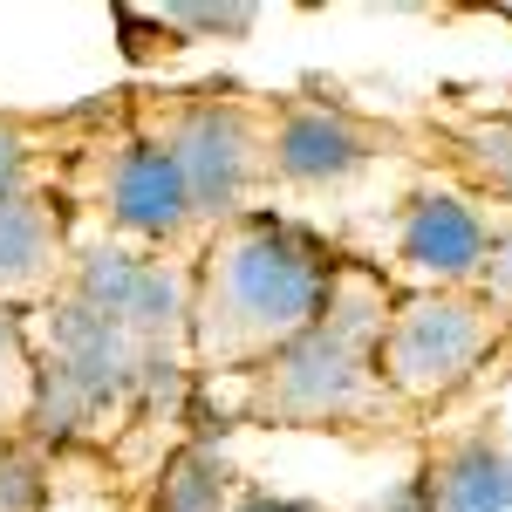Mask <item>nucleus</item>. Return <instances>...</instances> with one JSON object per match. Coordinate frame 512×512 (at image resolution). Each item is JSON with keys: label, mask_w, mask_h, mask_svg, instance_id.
I'll return each mask as SVG.
<instances>
[{"label": "nucleus", "mask_w": 512, "mask_h": 512, "mask_svg": "<svg viewBox=\"0 0 512 512\" xmlns=\"http://www.w3.org/2000/svg\"><path fill=\"white\" fill-rule=\"evenodd\" d=\"M335 253L287 212H239L205 239L185 287V335L205 369H260L301 342L335 294Z\"/></svg>", "instance_id": "f257e3e1"}, {"label": "nucleus", "mask_w": 512, "mask_h": 512, "mask_svg": "<svg viewBox=\"0 0 512 512\" xmlns=\"http://www.w3.org/2000/svg\"><path fill=\"white\" fill-rule=\"evenodd\" d=\"M383 321H390L383 287L376 280L362 287L355 274H342L328 294V315L253 369V410L267 424H355V417L383 410V396H390L376 376Z\"/></svg>", "instance_id": "f03ea898"}, {"label": "nucleus", "mask_w": 512, "mask_h": 512, "mask_svg": "<svg viewBox=\"0 0 512 512\" xmlns=\"http://www.w3.org/2000/svg\"><path fill=\"white\" fill-rule=\"evenodd\" d=\"M492 342H499V308L485 294H472V287H458V294H410L383 321L376 376L403 403H437V396L465 390L485 369Z\"/></svg>", "instance_id": "7ed1b4c3"}, {"label": "nucleus", "mask_w": 512, "mask_h": 512, "mask_svg": "<svg viewBox=\"0 0 512 512\" xmlns=\"http://www.w3.org/2000/svg\"><path fill=\"white\" fill-rule=\"evenodd\" d=\"M164 151L185 171V192H192L198 219H239L253 185L267 178V117L246 110L239 96H192L164 117Z\"/></svg>", "instance_id": "20e7f679"}, {"label": "nucleus", "mask_w": 512, "mask_h": 512, "mask_svg": "<svg viewBox=\"0 0 512 512\" xmlns=\"http://www.w3.org/2000/svg\"><path fill=\"white\" fill-rule=\"evenodd\" d=\"M376 151V130L321 96H294L267 117V178L287 192H349Z\"/></svg>", "instance_id": "39448f33"}, {"label": "nucleus", "mask_w": 512, "mask_h": 512, "mask_svg": "<svg viewBox=\"0 0 512 512\" xmlns=\"http://www.w3.org/2000/svg\"><path fill=\"white\" fill-rule=\"evenodd\" d=\"M492 219L478 212L465 192H417L403 198L390 226V260L396 274L417 280V294H458L485 274V253H492Z\"/></svg>", "instance_id": "423d86ee"}, {"label": "nucleus", "mask_w": 512, "mask_h": 512, "mask_svg": "<svg viewBox=\"0 0 512 512\" xmlns=\"http://www.w3.org/2000/svg\"><path fill=\"white\" fill-rule=\"evenodd\" d=\"M82 315H96L110 335H123L137 355H151L164 335H185V287L164 274L158 260L144 253H89L76 260V287H69Z\"/></svg>", "instance_id": "0eeeda50"}, {"label": "nucleus", "mask_w": 512, "mask_h": 512, "mask_svg": "<svg viewBox=\"0 0 512 512\" xmlns=\"http://www.w3.org/2000/svg\"><path fill=\"white\" fill-rule=\"evenodd\" d=\"M103 212L130 246H178L192 233V192L158 137H130L103 158Z\"/></svg>", "instance_id": "6e6552de"}, {"label": "nucleus", "mask_w": 512, "mask_h": 512, "mask_svg": "<svg viewBox=\"0 0 512 512\" xmlns=\"http://www.w3.org/2000/svg\"><path fill=\"white\" fill-rule=\"evenodd\" d=\"M69 267L76 260H69V226L55 212V198H41L35 185L0 198V308L55 294Z\"/></svg>", "instance_id": "1a4fd4ad"}, {"label": "nucleus", "mask_w": 512, "mask_h": 512, "mask_svg": "<svg viewBox=\"0 0 512 512\" xmlns=\"http://www.w3.org/2000/svg\"><path fill=\"white\" fill-rule=\"evenodd\" d=\"M431 512H512V451L492 437H465L424 478Z\"/></svg>", "instance_id": "9d476101"}, {"label": "nucleus", "mask_w": 512, "mask_h": 512, "mask_svg": "<svg viewBox=\"0 0 512 512\" xmlns=\"http://www.w3.org/2000/svg\"><path fill=\"white\" fill-rule=\"evenodd\" d=\"M164 512H233V478L212 451H185L171 472H164V492H158Z\"/></svg>", "instance_id": "9b49d317"}, {"label": "nucleus", "mask_w": 512, "mask_h": 512, "mask_svg": "<svg viewBox=\"0 0 512 512\" xmlns=\"http://www.w3.org/2000/svg\"><path fill=\"white\" fill-rule=\"evenodd\" d=\"M41 390V355L28 342V328L14 321V308H0V424H21L35 410Z\"/></svg>", "instance_id": "f8f14e48"}, {"label": "nucleus", "mask_w": 512, "mask_h": 512, "mask_svg": "<svg viewBox=\"0 0 512 512\" xmlns=\"http://www.w3.org/2000/svg\"><path fill=\"white\" fill-rule=\"evenodd\" d=\"M144 21L158 28L171 48H185V41H219V35H246L253 21H260V7H185V0H171V7H144Z\"/></svg>", "instance_id": "ddd939ff"}, {"label": "nucleus", "mask_w": 512, "mask_h": 512, "mask_svg": "<svg viewBox=\"0 0 512 512\" xmlns=\"http://www.w3.org/2000/svg\"><path fill=\"white\" fill-rule=\"evenodd\" d=\"M485 287H492V294H485V301H492V308H512V233H492V253H485Z\"/></svg>", "instance_id": "4468645a"}, {"label": "nucleus", "mask_w": 512, "mask_h": 512, "mask_svg": "<svg viewBox=\"0 0 512 512\" xmlns=\"http://www.w3.org/2000/svg\"><path fill=\"white\" fill-rule=\"evenodd\" d=\"M28 192V137L14 123H0V198Z\"/></svg>", "instance_id": "2eb2a0df"}, {"label": "nucleus", "mask_w": 512, "mask_h": 512, "mask_svg": "<svg viewBox=\"0 0 512 512\" xmlns=\"http://www.w3.org/2000/svg\"><path fill=\"white\" fill-rule=\"evenodd\" d=\"M233 512H328V506H315V499H287V492H246V499H233Z\"/></svg>", "instance_id": "dca6fc26"}, {"label": "nucleus", "mask_w": 512, "mask_h": 512, "mask_svg": "<svg viewBox=\"0 0 512 512\" xmlns=\"http://www.w3.org/2000/svg\"><path fill=\"white\" fill-rule=\"evenodd\" d=\"M478 144H485V164H492L499 178H512V123H492Z\"/></svg>", "instance_id": "f3484780"}, {"label": "nucleus", "mask_w": 512, "mask_h": 512, "mask_svg": "<svg viewBox=\"0 0 512 512\" xmlns=\"http://www.w3.org/2000/svg\"><path fill=\"white\" fill-rule=\"evenodd\" d=\"M499 21H512V0H506V7H499Z\"/></svg>", "instance_id": "a211bd4d"}]
</instances>
